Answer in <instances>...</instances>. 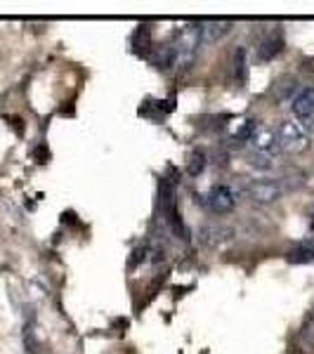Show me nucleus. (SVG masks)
I'll return each mask as SVG.
<instances>
[{"label":"nucleus","mask_w":314,"mask_h":354,"mask_svg":"<svg viewBox=\"0 0 314 354\" xmlns=\"http://www.w3.org/2000/svg\"><path fill=\"white\" fill-rule=\"evenodd\" d=\"M170 53H173L175 68H187L196 59L198 48H201V36H198V24H185L178 28L175 38L168 43Z\"/></svg>","instance_id":"f257e3e1"},{"label":"nucleus","mask_w":314,"mask_h":354,"mask_svg":"<svg viewBox=\"0 0 314 354\" xmlns=\"http://www.w3.org/2000/svg\"><path fill=\"white\" fill-rule=\"evenodd\" d=\"M286 260L290 265H310V262H314V236H307L295 243L286 253Z\"/></svg>","instance_id":"6e6552de"},{"label":"nucleus","mask_w":314,"mask_h":354,"mask_svg":"<svg viewBox=\"0 0 314 354\" xmlns=\"http://www.w3.org/2000/svg\"><path fill=\"white\" fill-rule=\"evenodd\" d=\"M250 145H253V151L262 153V156L277 158L281 153V142H279V133L270 125H258V130L250 137Z\"/></svg>","instance_id":"423d86ee"},{"label":"nucleus","mask_w":314,"mask_h":354,"mask_svg":"<svg viewBox=\"0 0 314 354\" xmlns=\"http://www.w3.org/2000/svg\"><path fill=\"white\" fill-rule=\"evenodd\" d=\"M281 53H284V41H281V38L267 36V38H262V41H260L255 57H258V62H272V59H277Z\"/></svg>","instance_id":"1a4fd4ad"},{"label":"nucleus","mask_w":314,"mask_h":354,"mask_svg":"<svg viewBox=\"0 0 314 354\" xmlns=\"http://www.w3.org/2000/svg\"><path fill=\"white\" fill-rule=\"evenodd\" d=\"M255 130H258V121H253V118H243V121H239L237 125H234L232 140L237 142V145L250 142V137H253Z\"/></svg>","instance_id":"9b49d317"},{"label":"nucleus","mask_w":314,"mask_h":354,"mask_svg":"<svg viewBox=\"0 0 314 354\" xmlns=\"http://www.w3.org/2000/svg\"><path fill=\"white\" fill-rule=\"evenodd\" d=\"M205 163H208V158H205V151L194 149L190 153V158H187V163H185L187 175H190V177H198L205 170Z\"/></svg>","instance_id":"f8f14e48"},{"label":"nucleus","mask_w":314,"mask_h":354,"mask_svg":"<svg viewBox=\"0 0 314 354\" xmlns=\"http://www.w3.org/2000/svg\"><path fill=\"white\" fill-rule=\"evenodd\" d=\"M290 111H293V121H298L310 133L314 128V85H305L293 95Z\"/></svg>","instance_id":"7ed1b4c3"},{"label":"nucleus","mask_w":314,"mask_h":354,"mask_svg":"<svg viewBox=\"0 0 314 354\" xmlns=\"http://www.w3.org/2000/svg\"><path fill=\"white\" fill-rule=\"evenodd\" d=\"M232 73L237 78V83H246L248 81V50L243 45H239L232 55Z\"/></svg>","instance_id":"9d476101"},{"label":"nucleus","mask_w":314,"mask_h":354,"mask_svg":"<svg viewBox=\"0 0 314 354\" xmlns=\"http://www.w3.org/2000/svg\"><path fill=\"white\" fill-rule=\"evenodd\" d=\"M248 163L253 165V168H260V170L272 168V158H270V156H262V153H258V151L250 153V156H248Z\"/></svg>","instance_id":"ddd939ff"},{"label":"nucleus","mask_w":314,"mask_h":354,"mask_svg":"<svg viewBox=\"0 0 314 354\" xmlns=\"http://www.w3.org/2000/svg\"><path fill=\"white\" fill-rule=\"evenodd\" d=\"M237 201H239L237 189L230 185H213L208 189V194L203 196V203L208 205V210L215 215L232 213V210L237 208Z\"/></svg>","instance_id":"20e7f679"},{"label":"nucleus","mask_w":314,"mask_h":354,"mask_svg":"<svg viewBox=\"0 0 314 354\" xmlns=\"http://www.w3.org/2000/svg\"><path fill=\"white\" fill-rule=\"evenodd\" d=\"M232 21H225V19H205V21H198V36H201V43L205 45H215L218 41L227 36L232 31Z\"/></svg>","instance_id":"0eeeda50"},{"label":"nucleus","mask_w":314,"mask_h":354,"mask_svg":"<svg viewBox=\"0 0 314 354\" xmlns=\"http://www.w3.org/2000/svg\"><path fill=\"white\" fill-rule=\"evenodd\" d=\"M246 194L250 201L255 203H274L284 196V185L281 180H272V177H260V180H250L246 185Z\"/></svg>","instance_id":"39448f33"},{"label":"nucleus","mask_w":314,"mask_h":354,"mask_svg":"<svg viewBox=\"0 0 314 354\" xmlns=\"http://www.w3.org/2000/svg\"><path fill=\"white\" fill-rule=\"evenodd\" d=\"M277 133H279V142H281V149L288 153H302L310 149V145H312L310 133H307L298 121H293V118L279 123Z\"/></svg>","instance_id":"f03ea898"}]
</instances>
